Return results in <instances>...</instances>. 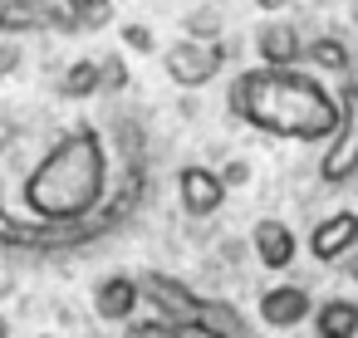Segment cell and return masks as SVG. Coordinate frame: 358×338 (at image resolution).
Returning <instances> with one entry per match:
<instances>
[{
	"instance_id": "cell-19",
	"label": "cell",
	"mask_w": 358,
	"mask_h": 338,
	"mask_svg": "<svg viewBox=\"0 0 358 338\" xmlns=\"http://www.w3.org/2000/svg\"><path fill=\"white\" fill-rule=\"evenodd\" d=\"M245 177H250V167H245V162H231V167L221 172V182H226V186H241Z\"/></svg>"
},
{
	"instance_id": "cell-17",
	"label": "cell",
	"mask_w": 358,
	"mask_h": 338,
	"mask_svg": "<svg viewBox=\"0 0 358 338\" xmlns=\"http://www.w3.org/2000/svg\"><path fill=\"white\" fill-rule=\"evenodd\" d=\"M99 74H103V89H123V84H128L123 59H99Z\"/></svg>"
},
{
	"instance_id": "cell-11",
	"label": "cell",
	"mask_w": 358,
	"mask_h": 338,
	"mask_svg": "<svg viewBox=\"0 0 358 338\" xmlns=\"http://www.w3.org/2000/svg\"><path fill=\"white\" fill-rule=\"evenodd\" d=\"M138 304H143V289H138L133 274H108L94 289V314L108 318V323H128L138 314Z\"/></svg>"
},
{
	"instance_id": "cell-12",
	"label": "cell",
	"mask_w": 358,
	"mask_h": 338,
	"mask_svg": "<svg viewBox=\"0 0 358 338\" xmlns=\"http://www.w3.org/2000/svg\"><path fill=\"white\" fill-rule=\"evenodd\" d=\"M255 50H260L265 69H299V59H304V40L294 35V25H265L255 35Z\"/></svg>"
},
{
	"instance_id": "cell-15",
	"label": "cell",
	"mask_w": 358,
	"mask_h": 338,
	"mask_svg": "<svg viewBox=\"0 0 358 338\" xmlns=\"http://www.w3.org/2000/svg\"><path fill=\"white\" fill-rule=\"evenodd\" d=\"M304 59H309L314 69H338V74L348 69V50H343L338 40H329V35H324V40H309V45H304Z\"/></svg>"
},
{
	"instance_id": "cell-7",
	"label": "cell",
	"mask_w": 358,
	"mask_h": 338,
	"mask_svg": "<svg viewBox=\"0 0 358 338\" xmlns=\"http://www.w3.org/2000/svg\"><path fill=\"white\" fill-rule=\"evenodd\" d=\"M40 30H64V6H55V0H0V40H20Z\"/></svg>"
},
{
	"instance_id": "cell-4",
	"label": "cell",
	"mask_w": 358,
	"mask_h": 338,
	"mask_svg": "<svg viewBox=\"0 0 358 338\" xmlns=\"http://www.w3.org/2000/svg\"><path fill=\"white\" fill-rule=\"evenodd\" d=\"M162 69H167V79H172L177 89H206V84L226 69V45H221V40H196V35H187V40L167 45Z\"/></svg>"
},
{
	"instance_id": "cell-1",
	"label": "cell",
	"mask_w": 358,
	"mask_h": 338,
	"mask_svg": "<svg viewBox=\"0 0 358 338\" xmlns=\"http://www.w3.org/2000/svg\"><path fill=\"white\" fill-rule=\"evenodd\" d=\"M30 221L45 226H84L108 201V147L99 128H69L55 147L35 162L20 186Z\"/></svg>"
},
{
	"instance_id": "cell-9",
	"label": "cell",
	"mask_w": 358,
	"mask_h": 338,
	"mask_svg": "<svg viewBox=\"0 0 358 338\" xmlns=\"http://www.w3.org/2000/svg\"><path fill=\"white\" fill-rule=\"evenodd\" d=\"M314 314V294L304 284H275L260 294V323L265 328H294Z\"/></svg>"
},
{
	"instance_id": "cell-10",
	"label": "cell",
	"mask_w": 358,
	"mask_h": 338,
	"mask_svg": "<svg viewBox=\"0 0 358 338\" xmlns=\"http://www.w3.org/2000/svg\"><path fill=\"white\" fill-rule=\"evenodd\" d=\"M250 245H255V260H260L265 270H289V265H294V255H299V240H294V230H289L285 221H275V216L255 221V230H250Z\"/></svg>"
},
{
	"instance_id": "cell-5",
	"label": "cell",
	"mask_w": 358,
	"mask_h": 338,
	"mask_svg": "<svg viewBox=\"0 0 358 338\" xmlns=\"http://www.w3.org/2000/svg\"><path fill=\"white\" fill-rule=\"evenodd\" d=\"M138 289H143V299L157 309V318H167V323H196L201 294L187 289L182 279H172V274H143Z\"/></svg>"
},
{
	"instance_id": "cell-8",
	"label": "cell",
	"mask_w": 358,
	"mask_h": 338,
	"mask_svg": "<svg viewBox=\"0 0 358 338\" xmlns=\"http://www.w3.org/2000/svg\"><path fill=\"white\" fill-rule=\"evenodd\" d=\"M177 201H182L187 216H216L221 201H226V182H221V172L196 167V162L182 167V172H177Z\"/></svg>"
},
{
	"instance_id": "cell-2",
	"label": "cell",
	"mask_w": 358,
	"mask_h": 338,
	"mask_svg": "<svg viewBox=\"0 0 358 338\" xmlns=\"http://www.w3.org/2000/svg\"><path fill=\"white\" fill-rule=\"evenodd\" d=\"M226 108L241 123L289 138V142H314V138L329 142L338 128V98L309 69H265L260 64L231 84Z\"/></svg>"
},
{
	"instance_id": "cell-16",
	"label": "cell",
	"mask_w": 358,
	"mask_h": 338,
	"mask_svg": "<svg viewBox=\"0 0 358 338\" xmlns=\"http://www.w3.org/2000/svg\"><path fill=\"white\" fill-rule=\"evenodd\" d=\"M123 40H128L138 54H152V50H157V35H152L148 25H123Z\"/></svg>"
},
{
	"instance_id": "cell-6",
	"label": "cell",
	"mask_w": 358,
	"mask_h": 338,
	"mask_svg": "<svg viewBox=\"0 0 358 338\" xmlns=\"http://www.w3.org/2000/svg\"><path fill=\"white\" fill-rule=\"evenodd\" d=\"M304 245H309V255H314L319 265L348 260V255L358 250V211H334V216L314 221V230H309Z\"/></svg>"
},
{
	"instance_id": "cell-13",
	"label": "cell",
	"mask_w": 358,
	"mask_h": 338,
	"mask_svg": "<svg viewBox=\"0 0 358 338\" xmlns=\"http://www.w3.org/2000/svg\"><path fill=\"white\" fill-rule=\"evenodd\" d=\"M314 338H358V304L353 299H324L314 304Z\"/></svg>"
},
{
	"instance_id": "cell-14",
	"label": "cell",
	"mask_w": 358,
	"mask_h": 338,
	"mask_svg": "<svg viewBox=\"0 0 358 338\" xmlns=\"http://www.w3.org/2000/svg\"><path fill=\"white\" fill-rule=\"evenodd\" d=\"M99 89H103L99 59H79V64H69L64 79H59V94H64V98H94Z\"/></svg>"
},
{
	"instance_id": "cell-3",
	"label": "cell",
	"mask_w": 358,
	"mask_h": 338,
	"mask_svg": "<svg viewBox=\"0 0 358 338\" xmlns=\"http://www.w3.org/2000/svg\"><path fill=\"white\" fill-rule=\"evenodd\" d=\"M353 172H358V84L348 79L338 89V128H334V138H329V147L319 157V177L329 186H338Z\"/></svg>"
},
{
	"instance_id": "cell-20",
	"label": "cell",
	"mask_w": 358,
	"mask_h": 338,
	"mask_svg": "<svg viewBox=\"0 0 358 338\" xmlns=\"http://www.w3.org/2000/svg\"><path fill=\"white\" fill-rule=\"evenodd\" d=\"M0 338H10V333H6V323H0Z\"/></svg>"
},
{
	"instance_id": "cell-18",
	"label": "cell",
	"mask_w": 358,
	"mask_h": 338,
	"mask_svg": "<svg viewBox=\"0 0 358 338\" xmlns=\"http://www.w3.org/2000/svg\"><path fill=\"white\" fill-rule=\"evenodd\" d=\"M20 69V45L15 40H0V79Z\"/></svg>"
}]
</instances>
